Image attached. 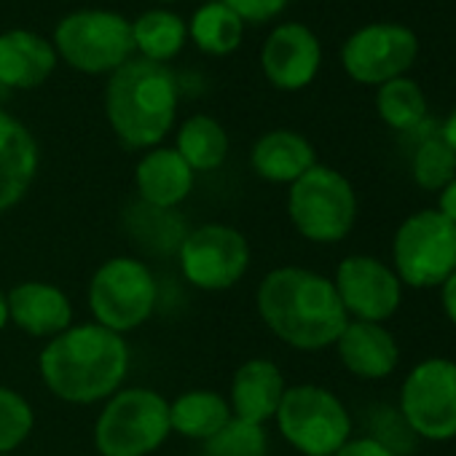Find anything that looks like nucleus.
<instances>
[{
    "mask_svg": "<svg viewBox=\"0 0 456 456\" xmlns=\"http://www.w3.org/2000/svg\"><path fill=\"white\" fill-rule=\"evenodd\" d=\"M285 389L288 387L282 370L272 360L256 357L237 368L228 405L237 419L264 427V421L277 416Z\"/></svg>",
    "mask_w": 456,
    "mask_h": 456,
    "instance_id": "a211bd4d",
    "label": "nucleus"
},
{
    "mask_svg": "<svg viewBox=\"0 0 456 456\" xmlns=\"http://www.w3.org/2000/svg\"><path fill=\"white\" fill-rule=\"evenodd\" d=\"M274 419L285 440L306 456H336L352 435L344 403L317 384L288 387Z\"/></svg>",
    "mask_w": 456,
    "mask_h": 456,
    "instance_id": "0eeeda50",
    "label": "nucleus"
},
{
    "mask_svg": "<svg viewBox=\"0 0 456 456\" xmlns=\"http://www.w3.org/2000/svg\"><path fill=\"white\" fill-rule=\"evenodd\" d=\"M223 6L232 9L242 22H269L285 12L290 0H220Z\"/></svg>",
    "mask_w": 456,
    "mask_h": 456,
    "instance_id": "c756f323",
    "label": "nucleus"
},
{
    "mask_svg": "<svg viewBox=\"0 0 456 456\" xmlns=\"http://www.w3.org/2000/svg\"><path fill=\"white\" fill-rule=\"evenodd\" d=\"M250 164L264 180L293 185L317 164V153L304 134L293 129H274L253 145Z\"/></svg>",
    "mask_w": 456,
    "mask_h": 456,
    "instance_id": "412c9836",
    "label": "nucleus"
},
{
    "mask_svg": "<svg viewBox=\"0 0 456 456\" xmlns=\"http://www.w3.org/2000/svg\"><path fill=\"white\" fill-rule=\"evenodd\" d=\"M336 293L354 320L384 322L403 304V282L395 269L370 256H349L338 264Z\"/></svg>",
    "mask_w": 456,
    "mask_h": 456,
    "instance_id": "ddd939ff",
    "label": "nucleus"
},
{
    "mask_svg": "<svg viewBox=\"0 0 456 456\" xmlns=\"http://www.w3.org/2000/svg\"><path fill=\"white\" fill-rule=\"evenodd\" d=\"M169 432V403L153 389L134 387L108 397L94 424V443L102 456H148Z\"/></svg>",
    "mask_w": 456,
    "mask_h": 456,
    "instance_id": "39448f33",
    "label": "nucleus"
},
{
    "mask_svg": "<svg viewBox=\"0 0 456 456\" xmlns=\"http://www.w3.org/2000/svg\"><path fill=\"white\" fill-rule=\"evenodd\" d=\"M395 274L408 288H440L456 272V223L437 209L413 212L392 240Z\"/></svg>",
    "mask_w": 456,
    "mask_h": 456,
    "instance_id": "423d86ee",
    "label": "nucleus"
},
{
    "mask_svg": "<svg viewBox=\"0 0 456 456\" xmlns=\"http://www.w3.org/2000/svg\"><path fill=\"white\" fill-rule=\"evenodd\" d=\"M261 65L266 78L282 92L306 89L322 65L320 38L301 22L280 25L264 44Z\"/></svg>",
    "mask_w": 456,
    "mask_h": 456,
    "instance_id": "4468645a",
    "label": "nucleus"
},
{
    "mask_svg": "<svg viewBox=\"0 0 456 456\" xmlns=\"http://www.w3.org/2000/svg\"><path fill=\"white\" fill-rule=\"evenodd\" d=\"M413 183L424 191H440L456 177V153L443 142L440 132L427 134L411 159Z\"/></svg>",
    "mask_w": 456,
    "mask_h": 456,
    "instance_id": "bb28decb",
    "label": "nucleus"
},
{
    "mask_svg": "<svg viewBox=\"0 0 456 456\" xmlns=\"http://www.w3.org/2000/svg\"><path fill=\"white\" fill-rule=\"evenodd\" d=\"M105 113L126 148H153L175 124L177 81L161 62L129 60L108 81Z\"/></svg>",
    "mask_w": 456,
    "mask_h": 456,
    "instance_id": "7ed1b4c3",
    "label": "nucleus"
},
{
    "mask_svg": "<svg viewBox=\"0 0 456 456\" xmlns=\"http://www.w3.org/2000/svg\"><path fill=\"white\" fill-rule=\"evenodd\" d=\"M419 57V36L397 22H373L354 30L344 49L341 65L346 76L365 86H381L405 76Z\"/></svg>",
    "mask_w": 456,
    "mask_h": 456,
    "instance_id": "f8f14e48",
    "label": "nucleus"
},
{
    "mask_svg": "<svg viewBox=\"0 0 456 456\" xmlns=\"http://www.w3.org/2000/svg\"><path fill=\"white\" fill-rule=\"evenodd\" d=\"M54 52L81 73H116L134 54L132 22L113 12H76L54 30Z\"/></svg>",
    "mask_w": 456,
    "mask_h": 456,
    "instance_id": "1a4fd4ad",
    "label": "nucleus"
},
{
    "mask_svg": "<svg viewBox=\"0 0 456 456\" xmlns=\"http://www.w3.org/2000/svg\"><path fill=\"white\" fill-rule=\"evenodd\" d=\"M443 288V293H440V301H443V312H445V317L456 325V272L440 285Z\"/></svg>",
    "mask_w": 456,
    "mask_h": 456,
    "instance_id": "473e14b6",
    "label": "nucleus"
},
{
    "mask_svg": "<svg viewBox=\"0 0 456 456\" xmlns=\"http://www.w3.org/2000/svg\"><path fill=\"white\" fill-rule=\"evenodd\" d=\"M9 97H12V92H9V89H6L4 84H0V102H6Z\"/></svg>",
    "mask_w": 456,
    "mask_h": 456,
    "instance_id": "c9c22d12",
    "label": "nucleus"
},
{
    "mask_svg": "<svg viewBox=\"0 0 456 456\" xmlns=\"http://www.w3.org/2000/svg\"><path fill=\"white\" fill-rule=\"evenodd\" d=\"M400 416L424 440L456 437V362L429 357L411 368L400 389Z\"/></svg>",
    "mask_w": 456,
    "mask_h": 456,
    "instance_id": "9d476101",
    "label": "nucleus"
},
{
    "mask_svg": "<svg viewBox=\"0 0 456 456\" xmlns=\"http://www.w3.org/2000/svg\"><path fill=\"white\" fill-rule=\"evenodd\" d=\"M269 437L261 424L232 416L220 432L204 440V456H266Z\"/></svg>",
    "mask_w": 456,
    "mask_h": 456,
    "instance_id": "cd10ccee",
    "label": "nucleus"
},
{
    "mask_svg": "<svg viewBox=\"0 0 456 456\" xmlns=\"http://www.w3.org/2000/svg\"><path fill=\"white\" fill-rule=\"evenodd\" d=\"M288 215L304 240L336 245L354 228L357 193L338 169L314 164L290 185Z\"/></svg>",
    "mask_w": 456,
    "mask_h": 456,
    "instance_id": "20e7f679",
    "label": "nucleus"
},
{
    "mask_svg": "<svg viewBox=\"0 0 456 456\" xmlns=\"http://www.w3.org/2000/svg\"><path fill=\"white\" fill-rule=\"evenodd\" d=\"M137 191L148 207L172 209L193 188V169L175 148H151L137 164Z\"/></svg>",
    "mask_w": 456,
    "mask_h": 456,
    "instance_id": "aec40b11",
    "label": "nucleus"
},
{
    "mask_svg": "<svg viewBox=\"0 0 456 456\" xmlns=\"http://www.w3.org/2000/svg\"><path fill=\"white\" fill-rule=\"evenodd\" d=\"M376 110L381 121L397 132H413L427 121V97L413 78H392L376 92Z\"/></svg>",
    "mask_w": 456,
    "mask_h": 456,
    "instance_id": "a878e982",
    "label": "nucleus"
},
{
    "mask_svg": "<svg viewBox=\"0 0 456 456\" xmlns=\"http://www.w3.org/2000/svg\"><path fill=\"white\" fill-rule=\"evenodd\" d=\"M437 212H443L451 223H456V177H453L445 188H440Z\"/></svg>",
    "mask_w": 456,
    "mask_h": 456,
    "instance_id": "2f4dec72",
    "label": "nucleus"
},
{
    "mask_svg": "<svg viewBox=\"0 0 456 456\" xmlns=\"http://www.w3.org/2000/svg\"><path fill=\"white\" fill-rule=\"evenodd\" d=\"M57 65L54 46L33 30L0 33V84L9 92L41 86Z\"/></svg>",
    "mask_w": 456,
    "mask_h": 456,
    "instance_id": "6ab92c4d",
    "label": "nucleus"
},
{
    "mask_svg": "<svg viewBox=\"0 0 456 456\" xmlns=\"http://www.w3.org/2000/svg\"><path fill=\"white\" fill-rule=\"evenodd\" d=\"M185 38H188V30L183 20L164 9L145 12L132 22L134 52H140L142 60H151V62L164 65L167 60H172L183 49Z\"/></svg>",
    "mask_w": 456,
    "mask_h": 456,
    "instance_id": "393cba45",
    "label": "nucleus"
},
{
    "mask_svg": "<svg viewBox=\"0 0 456 456\" xmlns=\"http://www.w3.org/2000/svg\"><path fill=\"white\" fill-rule=\"evenodd\" d=\"M336 456H400V453H395L389 445H384L381 440H376V437H349L338 451H336Z\"/></svg>",
    "mask_w": 456,
    "mask_h": 456,
    "instance_id": "7c9ffc66",
    "label": "nucleus"
},
{
    "mask_svg": "<svg viewBox=\"0 0 456 456\" xmlns=\"http://www.w3.org/2000/svg\"><path fill=\"white\" fill-rule=\"evenodd\" d=\"M129 370V346L124 336L97 325H70L41 352V376L46 387L68 403L89 405L118 392Z\"/></svg>",
    "mask_w": 456,
    "mask_h": 456,
    "instance_id": "f03ea898",
    "label": "nucleus"
},
{
    "mask_svg": "<svg viewBox=\"0 0 456 456\" xmlns=\"http://www.w3.org/2000/svg\"><path fill=\"white\" fill-rule=\"evenodd\" d=\"M36 416L30 403L9 387H0V456H9L33 432Z\"/></svg>",
    "mask_w": 456,
    "mask_h": 456,
    "instance_id": "c85d7f7f",
    "label": "nucleus"
},
{
    "mask_svg": "<svg viewBox=\"0 0 456 456\" xmlns=\"http://www.w3.org/2000/svg\"><path fill=\"white\" fill-rule=\"evenodd\" d=\"M232 405L225 397L209 389H193L169 403V424L177 435L191 440H209L232 421Z\"/></svg>",
    "mask_w": 456,
    "mask_h": 456,
    "instance_id": "4be33fe9",
    "label": "nucleus"
},
{
    "mask_svg": "<svg viewBox=\"0 0 456 456\" xmlns=\"http://www.w3.org/2000/svg\"><path fill=\"white\" fill-rule=\"evenodd\" d=\"M242 33H245V22L223 6L220 0H212V4H204L188 28V36L193 38V44L212 57H225L232 54L240 44H242Z\"/></svg>",
    "mask_w": 456,
    "mask_h": 456,
    "instance_id": "b1692460",
    "label": "nucleus"
},
{
    "mask_svg": "<svg viewBox=\"0 0 456 456\" xmlns=\"http://www.w3.org/2000/svg\"><path fill=\"white\" fill-rule=\"evenodd\" d=\"M250 266V245L245 234L223 223L193 228L180 242V269L185 280L201 290L234 288Z\"/></svg>",
    "mask_w": 456,
    "mask_h": 456,
    "instance_id": "9b49d317",
    "label": "nucleus"
},
{
    "mask_svg": "<svg viewBox=\"0 0 456 456\" xmlns=\"http://www.w3.org/2000/svg\"><path fill=\"white\" fill-rule=\"evenodd\" d=\"M6 322H9V306H6V296L0 293V330L6 328Z\"/></svg>",
    "mask_w": 456,
    "mask_h": 456,
    "instance_id": "f704fd0d",
    "label": "nucleus"
},
{
    "mask_svg": "<svg viewBox=\"0 0 456 456\" xmlns=\"http://www.w3.org/2000/svg\"><path fill=\"white\" fill-rule=\"evenodd\" d=\"M193 172L217 169L228 156V134L209 116H191L177 132L175 148Z\"/></svg>",
    "mask_w": 456,
    "mask_h": 456,
    "instance_id": "5701e85b",
    "label": "nucleus"
},
{
    "mask_svg": "<svg viewBox=\"0 0 456 456\" xmlns=\"http://www.w3.org/2000/svg\"><path fill=\"white\" fill-rule=\"evenodd\" d=\"M440 137H443V142L456 153V108L448 113V118L443 121V126H440Z\"/></svg>",
    "mask_w": 456,
    "mask_h": 456,
    "instance_id": "72a5a7b5",
    "label": "nucleus"
},
{
    "mask_svg": "<svg viewBox=\"0 0 456 456\" xmlns=\"http://www.w3.org/2000/svg\"><path fill=\"white\" fill-rule=\"evenodd\" d=\"M159 288L151 269L134 258L105 261L89 282V306L97 325L124 336L140 328L156 309Z\"/></svg>",
    "mask_w": 456,
    "mask_h": 456,
    "instance_id": "6e6552de",
    "label": "nucleus"
},
{
    "mask_svg": "<svg viewBox=\"0 0 456 456\" xmlns=\"http://www.w3.org/2000/svg\"><path fill=\"white\" fill-rule=\"evenodd\" d=\"M258 312L280 341L304 352L333 346L349 322L333 280L298 266L266 274L258 288Z\"/></svg>",
    "mask_w": 456,
    "mask_h": 456,
    "instance_id": "f257e3e1",
    "label": "nucleus"
},
{
    "mask_svg": "<svg viewBox=\"0 0 456 456\" xmlns=\"http://www.w3.org/2000/svg\"><path fill=\"white\" fill-rule=\"evenodd\" d=\"M336 349L344 368L365 381L387 379L400 362V346L381 322L349 320L336 341Z\"/></svg>",
    "mask_w": 456,
    "mask_h": 456,
    "instance_id": "2eb2a0df",
    "label": "nucleus"
},
{
    "mask_svg": "<svg viewBox=\"0 0 456 456\" xmlns=\"http://www.w3.org/2000/svg\"><path fill=\"white\" fill-rule=\"evenodd\" d=\"M9 320L25 333L38 338H54L70 328L73 306L70 298L49 282H22L6 296Z\"/></svg>",
    "mask_w": 456,
    "mask_h": 456,
    "instance_id": "f3484780",
    "label": "nucleus"
},
{
    "mask_svg": "<svg viewBox=\"0 0 456 456\" xmlns=\"http://www.w3.org/2000/svg\"><path fill=\"white\" fill-rule=\"evenodd\" d=\"M38 172V142L30 129L0 108V212L17 207Z\"/></svg>",
    "mask_w": 456,
    "mask_h": 456,
    "instance_id": "dca6fc26",
    "label": "nucleus"
}]
</instances>
